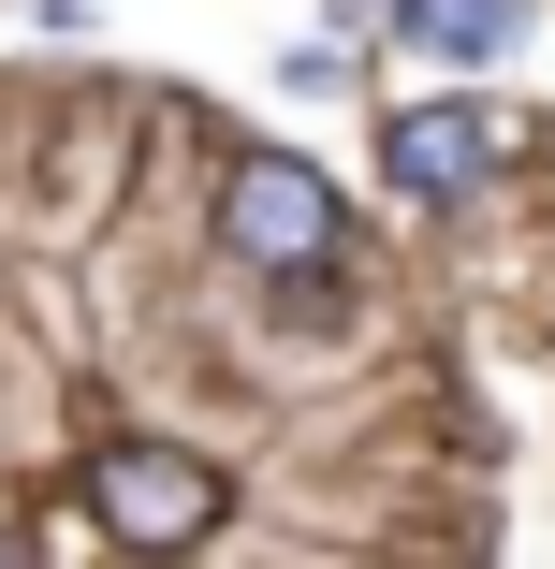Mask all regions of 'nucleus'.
Masks as SVG:
<instances>
[{"instance_id": "20e7f679", "label": "nucleus", "mask_w": 555, "mask_h": 569, "mask_svg": "<svg viewBox=\"0 0 555 569\" xmlns=\"http://www.w3.org/2000/svg\"><path fill=\"white\" fill-rule=\"evenodd\" d=\"M424 59H497L512 30H526V0H409V16H395Z\"/></svg>"}, {"instance_id": "f257e3e1", "label": "nucleus", "mask_w": 555, "mask_h": 569, "mask_svg": "<svg viewBox=\"0 0 555 569\" xmlns=\"http://www.w3.org/2000/svg\"><path fill=\"white\" fill-rule=\"evenodd\" d=\"M219 249L293 278V263H337L351 249V219H337V176H307L293 147H249L235 176H219Z\"/></svg>"}, {"instance_id": "7ed1b4c3", "label": "nucleus", "mask_w": 555, "mask_h": 569, "mask_svg": "<svg viewBox=\"0 0 555 569\" xmlns=\"http://www.w3.org/2000/svg\"><path fill=\"white\" fill-rule=\"evenodd\" d=\"M380 161H395V190L454 204V190H483V161H497V118H483V102H409V118L380 132Z\"/></svg>"}, {"instance_id": "f03ea898", "label": "nucleus", "mask_w": 555, "mask_h": 569, "mask_svg": "<svg viewBox=\"0 0 555 569\" xmlns=\"http://www.w3.org/2000/svg\"><path fill=\"white\" fill-rule=\"evenodd\" d=\"M88 511H102V540H132V555H190V540L219 526V468L176 452V438H102Z\"/></svg>"}]
</instances>
